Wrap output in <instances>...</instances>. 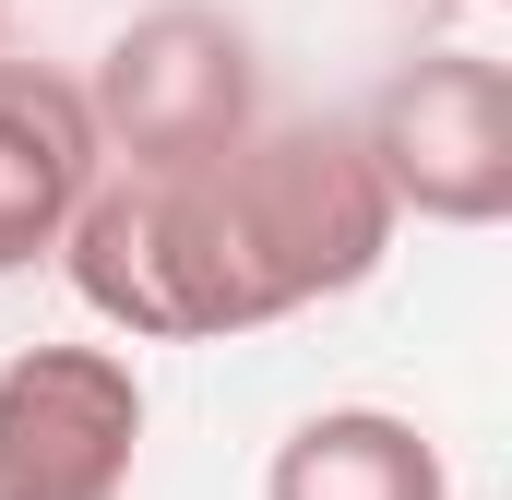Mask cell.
<instances>
[{
  "instance_id": "6da1fadb",
  "label": "cell",
  "mask_w": 512,
  "mask_h": 500,
  "mask_svg": "<svg viewBox=\"0 0 512 500\" xmlns=\"http://www.w3.org/2000/svg\"><path fill=\"white\" fill-rule=\"evenodd\" d=\"M393 227L358 120H262L203 167H108L60 274L131 346H215L370 286Z\"/></svg>"
},
{
  "instance_id": "7a4b0ae2",
  "label": "cell",
  "mask_w": 512,
  "mask_h": 500,
  "mask_svg": "<svg viewBox=\"0 0 512 500\" xmlns=\"http://www.w3.org/2000/svg\"><path fill=\"white\" fill-rule=\"evenodd\" d=\"M84 108H96L108 167H203V155H227V143H251V131H262L251 36H239L227 12L167 0V12H143V24L108 36Z\"/></svg>"
},
{
  "instance_id": "3957f363",
  "label": "cell",
  "mask_w": 512,
  "mask_h": 500,
  "mask_svg": "<svg viewBox=\"0 0 512 500\" xmlns=\"http://www.w3.org/2000/svg\"><path fill=\"white\" fill-rule=\"evenodd\" d=\"M358 143H370L382 203L417 227H501L512 215V72L477 48L393 72L382 108L358 120Z\"/></svg>"
},
{
  "instance_id": "277c9868",
  "label": "cell",
  "mask_w": 512,
  "mask_h": 500,
  "mask_svg": "<svg viewBox=\"0 0 512 500\" xmlns=\"http://www.w3.org/2000/svg\"><path fill=\"white\" fill-rule=\"evenodd\" d=\"M143 370L120 346H12L0 358V500H131Z\"/></svg>"
},
{
  "instance_id": "5b68a950",
  "label": "cell",
  "mask_w": 512,
  "mask_h": 500,
  "mask_svg": "<svg viewBox=\"0 0 512 500\" xmlns=\"http://www.w3.org/2000/svg\"><path fill=\"white\" fill-rule=\"evenodd\" d=\"M96 179H108V143H96L84 84L48 60H0V274L60 262Z\"/></svg>"
},
{
  "instance_id": "8992f818",
  "label": "cell",
  "mask_w": 512,
  "mask_h": 500,
  "mask_svg": "<svg viewBox=\"0 0 512 500\" xmlns=\"http://www.w3.org/2000/svg\"><path fill=\"white\" fill-rule=\"evenodd\" d=\"M262 500H453V465L393 405H322V417H298L274 441Z\"/></svg>"
}]
</instances>
